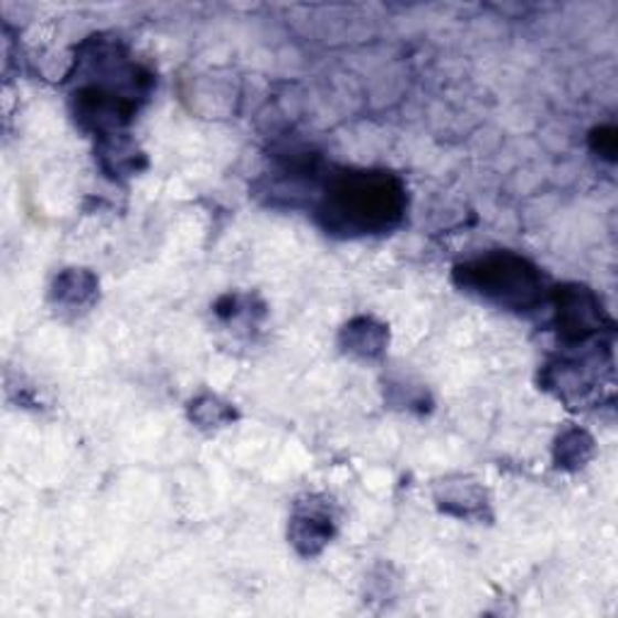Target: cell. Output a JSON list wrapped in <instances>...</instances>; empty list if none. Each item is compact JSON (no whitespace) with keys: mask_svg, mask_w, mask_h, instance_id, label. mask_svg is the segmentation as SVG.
<instances>
[{"mask_svg":"<svg viewBox=\"0 0 618 618\" xmlns=\"http://www.w3.org/2000/svg\"><path fill=\"white\" fill-rule=\"evenodd\" d=\"M406 191L394 174L351 172L329 184L319 215L327 230L343 237L377 235L402 221Z\"/></svg>","mask_w":618,"mask_h":618,"instance_id":"6da1fadb","label":"cell"},{"mask_svg":"<svg viewBox=\"0 0 618 618\" xmlns=\"http://www.w3.org/2000/svg\"><path fill=\"white\" fill-rule=\"evenodd\" d=\"M459 286L500 307L524 309L536 302L541 278L536 268L514 254H491L457 268Z\"/></svg>","mask_w":618,"mask_h":618,"instance_id":"7a4b0ae2","label":"cell"},{"mask_svg":"<svg viewBox=\"0 0 618 618\" xmlns=\"http://www.w3.org/2000/svg\"><path fill=\"white\" fill-rule=\"evenodd\" d=\"M601 327L599 300L587 288H565L558 292V331L563 339L583 341Z\"/></svg>","mask_w":618,"mask_h":618,"instance_id":"3957f363","label":"cell"},{"mask_svg":"<svg viewBox=\"0 0 618 618\" xmlns=\"http://www.w3.org/2000/svg\"><path fill=\"white\" fill-rule=\"evenodd\" d=\"M331 532H333L331 514L327 510H317V508L300 510L290 524L292 544L302 553H307V556L321 551V546L331 539Z\"/></svg>","mask_w":618,"mask_h":618,"instance_id":"277c9868","label":"cell"},{"mask_svg":"<svg viewBox=\"0 0 618 618\" xmlns=\"http://www.w3.org/2000/svg\"><path fill=\"white\" fill-rule=\"evenodd\" d=\"M343 343L348 353L360 358H375L384 351L386 329L382 324H375L372 319H355L353 324L345 327Z\"/></svg>","mask_w":618,"mask_h":618,"instance_id":"5b68a950","label":"cell"},{"mask_svg":"<svg viewBox=\"0 0 618 618\" xmlns=\"http://www.w3.org/2000/svg\"><path fill=\"white\" fill-rule=\"evenodd\" d=\"M589 452H592V440L579 430L565 433L558 440V459L565 464V467H568V464H573V467L579 464V467H583Z\"/></svg>","mask_w":618,"mask_h":618,"instance_id":"8992f818","label":"cell"},{"mask_svg":"<svg viewBox=\"0 0 618 618\" xmlns=\"http://www.w3.org/2000/svg\"><path fill=\"white\" fill-rule=\"evenodd\" d=\"M595 148L599 150V154H604V158L614 160V154H616V131H614V128H599V131L595 134Z\"/></svg>","mask_w":618,"mask_h":618,"instance_id":"52a82bcc","label":"cell"}]
</instances>
